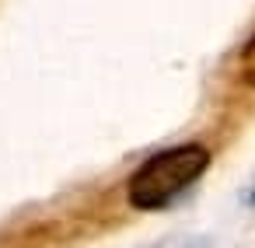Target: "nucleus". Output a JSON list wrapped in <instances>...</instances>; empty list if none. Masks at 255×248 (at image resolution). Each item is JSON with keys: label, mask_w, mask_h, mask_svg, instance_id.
Wrapping results in <instances>:
<instances>
[{"label": "nucleus", "mask_w": 255, "mask_h": 248, "mask_svg": "<svg viewBox=\"0 0 255 248\" xmlns=\"http://www.w3.org/2000/svg\"><path fill=\"white\" fill-rule=\"evenodd\" d=\"M210 164V150L203 143H178L171 150L154 154L126 185L129 203L136 210H161L182 189H189Z\"/></svg>", "instance_id": "nucleus-1"}, {"label": "nucleus", "mask_w": 255, "mask_h": 248, "mask_svg": "<svg viewBox=\"0 0 255 248\" xmlns=\"http://www.w3.org/2000/svg\"><path fill=\"white\" fill-rule=\"evenodd\" d=\"M241 81L248 88H255V35L248 39V46L241 49Z\"/></svg>", "instance_id": "nucleus-2"}]
</instances>
